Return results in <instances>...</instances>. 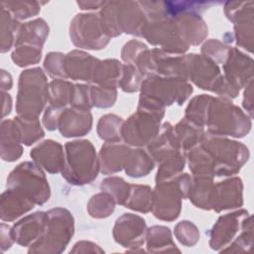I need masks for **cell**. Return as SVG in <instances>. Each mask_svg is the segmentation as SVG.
Segmentation results:
<instances>
[{
    "label": "cell",
    "mask_w": 254,
    "mask_h": 254,
    "mask_svg": "<svg viewBox=\"0 0 254 254\" xmlns=\"http://www.w3.org/2000/svg\"><path fill=\"white\" fill-rule=\"evenodd\" d=\"M4 7L16 20H23L37 15L41 10V5L37 1H2Z\"/></svg>",
    "instance_id": "4316f807"
},
{
    "label": "cell",
    "mask_w": 254,
    "mask_h": 254,
    "mask_svg": "<svg viewBox=\"0 0 254 254\" xmlns=\"http://www.w3.org/2000/svg\"><path fill=\"white\" fill-rule=\"evenodd\" d=\"M142 37L153 45L162 47V51L168 54H182L189 46L182 39L177 23L172 17L147 21Z\"/></svg>",
    "instance_id": "8fae6325"
},
{
    "label": "cell",
    "mask_w": 254,
    "mask_h": 254,
    "mask_svg": "<svg viewBox=\"0 0 254 254\" xmlns=\"http://www.w3.org/2000/svg\"><path fill=\"white\" fill-rule=\"evenodd\" d=\"M7 188L25 194L38 204H43L50 196V189L44 173L36 164L30 162L20 164L10 174Z\"/></svg>",
    "instance_id": "9c48e42d"
},
{
    "label": "cell",
    "mask_w": 254,
    "mask_h": 254,
    "mask_svg": "<svg viewBox=\"0 0 254 254\" xmlns=\"http://www.w3.org/2000/svg\"><path fill=\"white\" fill-rule=\"evenodd\" d=\"M122 130V120L115 115L102 116L98 122L99 137L106 141H117L120 139Z\"/></svg>",
    "instance_id": "83f0119b"
},
{
    "label": "cell",
    "mask_w": 254,
    "mask_h": 254,
    "mask_svg": "<svg viewBox=\"0 0 254 254\" xmlns=\"http://www.w3.org/2000/svg\"><path fill=\"white\" fill-rule=\"evenodd\" d=\"M70 39L80 48L99 50L104 48L109 37L103 31L99 14H77L70 23Z\"/></svg>",
    "instance_id": "30bf717a"
},
{
    "label": "cell",
    "mask_w": 254,
    "mask_h": 254,
    "mask_svg": "<svg viewBox=\"0 0 254 254\" xmlns=\"http://www.w3.org/2000/svg\"><path fill=\"white\" fill-rule=\"evenodd\" d=\"M142 76L141 71L132 64H127L123 66V74L119 86L128 92H133L141 88L142 84Z\"/></svg>",
    "instance_id": "836d02e7"
},
{
    "label": "cell",
    "mask_w": 254,
    "mask_h": 254,
    "mask_svg": "<svg viewBox=\"0 0 254 254\" xmlns=\"http://www.w3.org/2000/svg\"><path fill=\"white\" fill-rule=\"evenodd\" d=\"M49 33V27L43 19H35L21 25L15 46L33 45L42 47Z\"/></svg>",
    "instance_id": "44dd1931"
},
{
    "label": "cell",
    "mask_w": 254,
    "mask_h": 254,
    "mask_svg": "<svg viewBox=\"0 0 254 254\" xmlns=\"http://www.w3.org/2000/svg\"><path fill=\"white\" fill-rule=\"evenodd\" d=\"M48 98V83L41 68L25 70L20 75L17 112L24 119H38Z\"/></svg>",
    "instance_id": "277c9868"
},
{
    "label": "cell",
    "mask_w": 254,
    "mask_h": 254,
    "mask_svg": "<svg viewBox=\"0 0 254 254\" xmlns=\"http://www.w3.org/2000/svg\"><path fill=\"white\" fill-rule=\"evenodd\" d=\"M66 164L63 177L70 184L84 185L92 182L100 168L93 146L89 141H73L65 145Z\"/></svg>",
    "instance_id": "3957f363"
},
{
    "label": "cell",
    "mask_w": 254,
    "mask_h": 254,
    "mask_svg": "<svg viewBox=\"0 0 254 254\" xmlns=\"http://www.w3.org/2000/svg\"><path fill=\"white\" fill-rule=\"evenodd\" d=\"M47 221L48 213L46 214L42 211L33 213L15 224V237L17 236L21 244H26L27 241L37 238V236L41 237L46 231Z\"/></svg>",
    "instance_id": "ffe728a7"
},
{
    "label": "cell",
    "mask_w": 254,
    "mask_h": 254,
    "mask_svg": "<svg viewBox=\"0 0 254 254\" xmlns=\"http://www.w3.org/2000/svg\"><path fill=\"white\" fill-rule=\"evenodd\" d=\"M200 145L211 157L213 176L233 175L248 159V149L245 146L215 135H204Z\"/></svg>",
    "instance_id": "5b68a950"
},
{
    "label": "cell",
    "mask_w": 254,
    "mask_h": 254,
    "mask_svg": "<svg viewBox=\"0 0 254 254\" xmlns=\"http://www.w3.org/2000/svg\"><path fill=\"white\" fill-rule=\"evenodd\" d=\"M76 4L81 10H96L102 8L105 1H77Z\"/></svg>",
    "instance_id": "74e56055"
},
{
    "label": "cell",
    "mask_w": 254,
    "mask_h": 254,
    "mask_svg": "<svg viewBox=\"0 0 254 254\" xmlns=\"http://www.w3.org/2000/svg\"><path fill=\"white\" fill-rule=\"evenodd\" d=\"M114 209V199L108 193H97L88 203V211L93 217H106Z\"/></svg>",
    "instance_id": "d6a6232c"
},
{
    "label": "cell",
    "mask_w": 254,
    "mask_h": 254,
    "mask_svg": "<svg viewBox=\"0 0 254 254\" xmlns=\"http://www.w3.org/2000/svg\"><path fill=\"white\" fill-rule=\"evenodd\" d=\"M190 186V178L188 174L157 182L152 207L154 215L164 220L176 219L181 209V198L188 196Z\"/></svg>",
    "instance_id": "52a82bcc"
},
{
    "label": "cell",
    "mask_w": 254,
    "mask_h": 254,
    "mask_svg": "<svg viewBox=\"0 0 254 254\" xmlns=\"http://www.w3.org/2000/svg\"><path fill=\"white\" fill-rule=\"evenodd\" d=\"M91 119L89 110L73 107L61 113L58 127L64 137L83 136L91 129Z\"/></svg>",
    "instance_id": "5bb4252c"
},
{
    "label": "cell",
    "mask_w": 254,
    "mask_h": 254,
    "mask_svg": "<svg viewBox=\"0 0 254 254\" xmlns=\"http://www.w3.org/2000/svg\"><path fill=\"white\" fill-rule=\"evenodd\" d=\"M141 90L140 100L164 107L174 102L182 104L192 92V87L185 78L154 74L142 81Z\"/></svg>",
    "instance_id": "8992f818"
},
{
    "label": "cell",
    "mask_w": 254,
    "mask_h": 254,
    "mask_svg": "<svg viewBox=\"0 0 254 254\" xmlns=\"http://www.w3.org/2000/svg\"><path fill=\"white\" fill-rule=\"evenodd\" d=\"M14 120L19 127L21 141L25 145L29 146L44 136V131L42 130L38 119H24L22 117H15Z\"/></svg>",
    "instance_id": "f1b7e54d"
},
{
    "label": "cell",
    "mask_w": 254,
    "mask_h": 254,
    "mask_svg": "<svg viewBox=\"0 0 254 254\" xmlns=\"http://www.w3.org/2000/svg\"><path fill=\"white\" fill-rule=\"evenodd\" d=\"M34 202L25 194L8 189L1 196V218L13 220L34 207Z\"/></svg>",
    "instance_id": "e0dca14e"
},
{
    "label": "cell",
    "mask_w": 254,
    "mask_h": 254,
    "mask_svg": "<svg viewBox=\"0 0 254 254\" xmlns=\"http://www.w3.org/2000/svg\"><path fill=\"white\" fill-rule=\"evenodd\" d=\"M230 49L231 48L221 44L216 40H211L203 45L201 52L204 54V57H206L213 63L224 64L228 57Z\"/></svg>",
    "instance_id": "e575fe53"
},
{
    "label": "cell",
    "mask_w": 254,
    "mask_h": 254,
    "mask_svg": "<svg viewBox=\"0 0 254 254\" xmlns=\"http://www.w3.org/2000/svg\"><path fill=\"white\" fill-rule=\"evenodd\" d=\"M98 60L79 51H72L64 57V71L66 77L92 81Z\"/></svg>",
    "instance_id": "9a60e30c"
},
{
    "label": "cell",
    "mask_w": 254,
    "mask_h": 254,
    "mask_svg": "<svg viewBox=\"0 0 254 254\" xmlns=\"http://www.w3.org/2000/svg\"><path fill=\"white\" fill-rule=\"evenodd\" d=\"M73 85L70 82L56 79L52 81L48 87V98L51 105L63 108L69 103L73 94Z\"/></svg>",
    "instance_id": "484cf974"
},
{
    "label": "cell",
    "mask_w": 254,
    "mask_h": 254,
    "mask_svg": "<svg viewBox=\"0 0 254 254\" xmlns=\"http://www.w3.org/2000/svg\"><path fill=\"white\" fill-rule=\"evenodd\" d=\"M1 156L4 161H15L22 154V147L19 145L21 134L15 120H5L1 126Z\"/></svg>",
    "instance_id": "d6986e66"
},
{
    "label": "cell",
    "mask_w": 254,
    "mask_h": 254,
    "mask_svg": "<svg viewBox=\"0 0 254 254\" xmlns=\"http://www.w3.org/2000/svg\"><path fill=\"white\" fill-rule=\"evenodd\" d=\"M101 26L106 36L116 37L122 32L142 37L147 18L139 2L108 1L99 13Z\"/></svg>",
    "instance_id": "6da1fadb"
},
{
    "label": "cell",
    "mask_w": 254,
    "mask_h": 254,
    "mask_svg": "<svg viewBox=\"0 0 254 254\" xmlns=\"http://www.w3.org/2000/svg\"><path fill=\"white\" fill-rule=\"evenodd\" d=\"M205 124L212 135L243 137L250 130L247 116L225 98H212L208 107Z\"/></svg>",
    "instance_id": "7a4b0ae2"
},
{
    "label": "cell",
    "mask_w": 254,
    "mask_h": 254,
    "mask_svg": "<svg viewBox=\"0 0 254 254\" xmlns=\"http://www.w3.org/2000/svg\"><path fill=\"white\" fill-rule=\"evenodd\" d=\"M163 116L164 108L139 103L137 113L122 125L121 136L130 145H148L159 134L160 121Z\"/></svg>",
    "instance_id": "ba28073f"
},
{
    "label": "cell",
    "mask_w": 254,
    "mask_h": 254,
    "mask_svg": "<svg viewBox=\"0 0 254 254\" xmlns=\"http://www.w3.org/2000/svg\"><path fill=\"white\" fill-rule=\"evenodd\" d=\"M153 201L154 192L149 187L130 185L129 193L123 205L140 212H148L153 207Z\"/></svg>",
    "instance_id": "d4e9b609"
},
{
    "label": "cell",
    "mask_w": 254,
    "mask_h": 254,
    "mask_svg": "<svg viewBox=\"0 0 254 254\" xmlns=\"http://www.w3.org/2000/svg\"><path fill=\"white\" fill-rule=\"evenodd\" d=\"M45 67L49 74L53 77H66L64 71V57L60 53H51L47 55L45 61Z\"/></svg>",
    "instance_id": "8d00e7d4"
},
{
    "label": "cell",
    "mask_w": 254,
    "mask_h": 254,
    "mask_svg": "<svg viewBox=\"0 0 254 254\" xmlns=\"http://www.w3.org/2000/svg\"><path fill=\"white\" fill-rule=\"evenodd\" d=\"M92 105L97 107H110L114 104L116 99V90L111 87L96 86L92 87L90 90Z\"/></svg>",
    "instance_id": "d590c367"
},
{
    "label": "cell",
    "mask_w": 254,
    "mask_h": 254,
    "mask_svg": "<svg viewBox=\"0 0 254 254\" xmlns=\"http://www.w3.org/2000/svg\"><path fill=\"white\" fill-rule=\"evenodd\" d=\"M42 47L33 45H19L16 46L12 54V60L19 66H27L29 64H37L41 60Z\"/></svg>",
    "instance_id": "1f68e13d"
},
{
    "label": "cell",
    "mask_w": 254,
    "mask_h": 254,
    "mask_svg": "<svg viewBox=\"0 0 254 254\" xmlns=\"http://www.w3.org/2000/svg\"><path fill=\"white\" fill-rule=\"evenodd\" d=\"M31 157L50 173H58L64 167L62 146L58 142L47 140L31 151Z\"/></svg>",
    "instance_id": "2e32d148"
},
{
    "label": "cell",
    "mask_w": 254,
    "mask_h": 254,
    "mask_svg": "<svg viewBox=\"0 0 254 254\" xmlns=\"http://www.w3.org/2000/svg\"><path fill=\"white\" fill-rule=\"evenodd\" d=\"M126 173L130 177L146 176L154 168V161L148 152L143 150H130L124 165Z\"/></svg>",
    "instance_id": "cb8c5ba5"
},
{
    "label": "cell",
    "mask_w": 254,
    "mask_h": 254,
    "mask_svg": "<svg viewBox=\"0 0 254 254\" xmlns=\"http://www.w3.org/2000/svg\"><path fill=\"white\" fill-rule=\"evenodd\" d=\"M100 188L102 190H105L106 193L111 195L116 202L124 204L129 193L130 185H127L121 178L113 177L102 181Z\"/></svg>",
    "instance_id": "4dcf8cb0"
},
{
    "label": "cell",
    "mask_w": 254,
    "mask_h": 254,
    "mask_svg": "<svg viewBox=\"0 0 254 254\" xmlns=\"http://www.w3.org/2000/svg\"><path fill=\"white\" fill-rule=\"evenodd\" d=\"M123 66L124 65L116 60L98 62L93 73L92 81L98 83L100 86L115 88L121 81Z\"/></svg>",
    "instance_id": "7402d4cb"
},
{
    "label": "cell",
    "mask_w": 254,
    "mask_h": 254,
    "mask_svg": "<svg viewBox=\"0 0 254 254\" xmlns=\"http://www.w3.org/2000/svg\"><path fill=\"white\" fill-rule=\"evenodd\" d=\"M242 204L241 180H231L213 185L211 194V208L216 211L233 208Z\"/></svg>",
    "instance_id": "4fadbf2b"
},
{
    "label": "cell",
    "mask_w": 254,
    "mask_h": 254,
    "mask_svg": "<svg viewBox=\"0 0 254 254\" xmlns=\"http://www.w3.org/2000/svg\"><path fill=\"white\" fill-rule=\"evenodd\" d=\"M1 29H2V49L1 52L4 53L10 50L13 41L14 34L19 32L21 27L18 20H16L9 11H7L4 7H1Z\"/></svg>",
    "instance_id": "f546056e"
},
{
    "label": "cell",
    "mask_w": 254,
    "mask_h": 254,
    "mask_svg": "<svg viewBox=\"0 0 254 254\" xmlns=\"http://www.w3.org/2000/svg\"><path fill=\"white\" fill-rule=\"evenodd\" d=\"M213 185L211 177L195 176L193 182H190L189 195L192 202L200 208H211V194Z\"/></svg>",
    "instance_id": "603a6c76"
},
{
    "label": "cell",
    "mask_w": 254,
    "mask_h": 254,
    "mask_svg": "<svg viewBox=\"0 0 254 254\" xmlns=\"http://www.w3.org/2000/svg\"><path fill=\"white\" fill-rule=\"evenodd\" d=\"M128 149L125 145L117 142L110 141L102 146L100 151V168L104 174H112L120 171L126 162Z\"/></svg>",
    "instance_id": "ac0fdd59"
},
{
    "label": "cell",
    "mask_w": 254,
    "mask_h": 254,
    "mask_svg": "<svg viewBox=\"0 0 254 254\" xmlns=\"http://www.w3.org/2000/svg\"><path fill=\"white\" fill-rule=\"evenodd\" d=\"M187 77L202 89L215 91L221 95L224 78L215 63L204 56L188 55L185 57Z\"/></svg>",
    "instance_id": "7c38bea8"
}]
</instances>
